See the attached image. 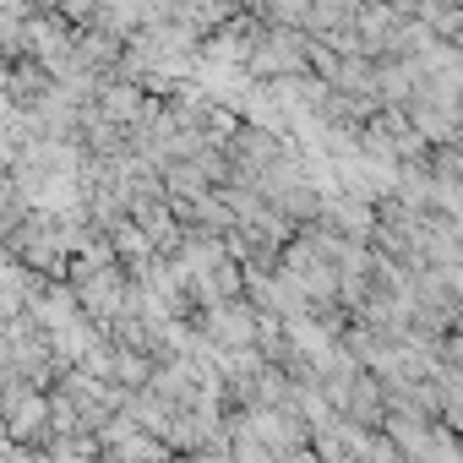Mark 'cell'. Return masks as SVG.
<instances>
[{
    "instance_id": "cell-1",
    "label": "cell",
    "mask_w": 463,
    "mask_h": 463,
    "mask_svg": "<svg viewBox=\"0 0 463 463\" xmlns=\"http://www.w3.org/2000/svg\"><path fill=\"white\" fill-rule=\"evenodd\" d=\"M0 420H6V441L17 447H50L55 441V425H50V392L33 387V382H0Z\"/></svg>"
},
{
    "instance_id": "cell-2",
    "label": "cell",
    "mask_w": 463,
    "mask_h": 463,
    "mask_svg": "<svg viewBox=\"0 0 463 463\" xmlns=\"http://www.w3.org/2000/svg\"><path fill=\"white\" fill-rule=\"evenodd\" d=\"M387 392H382V376H371V371H360L354 376V387L338 398V420H349V425H360V430H382L387 425Z\"/></svg>"
},
{
    "instance_id": "cell-3",
    "label": "cell",
    "mask_w": 463,
    "mask_h": 463,
    "mask_svg": "<svg viewBox=\"0 0 463 463\" xmlns=\"http://www.w3.org/2000/svg\"><path fill=\"white\" fill-rule=\"evenodd\" d=\"M39 284H44V279H39L33 268H23L17 257H0V327L17 322V317H28Z\"/></svg>"
},
{
    "instance_id": "cell-4",
    "label": "cell",
    "mask_w": 463,
    "mask_h": 463,
    "mask_svg": "<svg viewBox=\"0 0 463 463\" xmlns=\"http://www.w3.org/2000/svg\"><path fill=\"white\" fill-rule=\"evenodd\" d=\"M0 441H6V420H0Z\"/></svg>"
}]
</instances>
